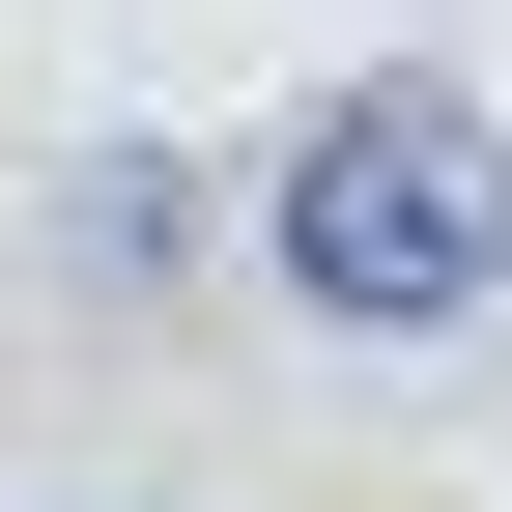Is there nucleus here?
<instances>
[{
    "mask_svg": "<svg viewBox=\"0 0 512 512\" xmlns=\"http://www.w3.org/2000/svg\"><path fill=\"white\" fill-rule=\"evenodd\" d=\"M285 285L342 313V342H456V313L512 285V114L456 86H342L285 143Z\"/></svg>",
    "mask_w": 512,
    "mask_h": 512,
    "instance_id": "f257e3e1",
    "label": "nucleus"
}]
</instances>
